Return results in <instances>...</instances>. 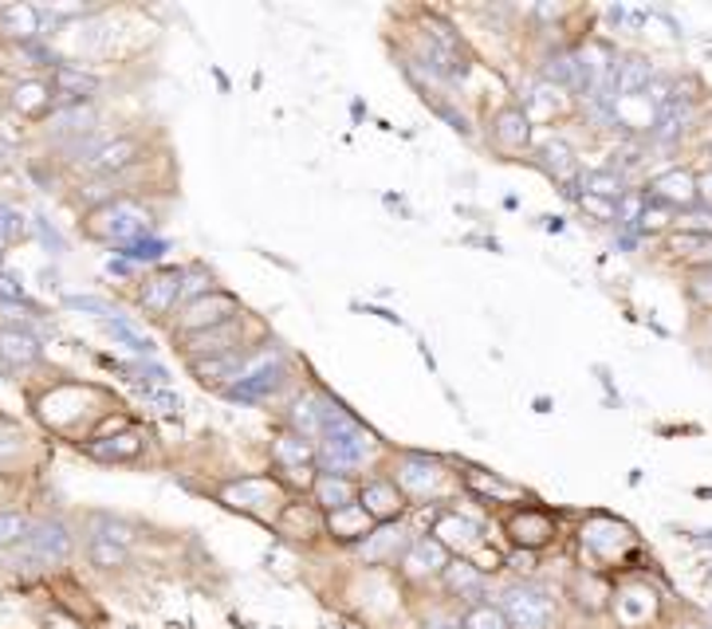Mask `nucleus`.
<instances>
[{
  "label": "nucleus",
  "mask_w": 712,
  "mask_h": 629,
  "mask_svg": "<svg viewBox=\"0 0 712 629\" xmlns=\"http://www.w3.org/2000/svg\"><path fill=\"white\" fill-rule=\"evenodd\" d=\"M213 291V276H209L205 268H189V272H182V303H193V300H201V295H209Z\"/></svg>",
  "instance_id": "nucleus-31"
},
{
  "label": "nucleus",
  "mask_w": 712,
  "mask_h": 629,
  "mask_svg": "<svg viewBox=\"0 0 712 629\" xmlns=\"http://www.w3.org/2000/svg\"><path fill=\"white\" fill-rule=\"evenodd\" d=\"M52 126L60 130V135H83V130H91V111H83V103L67 106V111L55 114Z\"/></svg>",
  "instance_id": "nucleus-33"
},
{
  "label": "nucleus",
  "mask_w": 712,
  "mask_h": 629,
  "mask_svg": "<svg viewBox=\"0 0 712 629\" xmlns=\"http://www.w3.org/2000/svg\"><path fill=\"white\" fill-rule=\"evenodd\" d=\"M437 543H441L445 551L449 548H480V527L473 524V519H461V516H445L441 524H437Z\"/></svg>",
  "instance_id": "nucleus-20"
},
{
  "label": "nucleus",
  "mask_w": 712,
  "mask_h": 629,
  "mask_svg": "<svg viewBox=\"0 0 712 629\" xmlns=\"http://www.w3.org/2000/svg\"><path fill=\"white\" fill-rule=\"evenodd\" d=\"M354 495H359V488H354L347 476H320V480H315V504L327 507V512L351 507Z\"/></svg>",
  "instance_id": "nucleus-19"
},
{
  "label": "nucleus",
  "mask_w": 712,
  "mask_h": 629,
  "mask_svg": "<svg viewBox=\"0 0 712 629\" xmlns=\"http://www.w3.org/2000/svg\"><path fill=\"white\" fill-rule=\"evenodd\" d=\"M36 228H40V237H43V244H48V248H55V252H63V248H67V244H63L60 232H55V228L48 225V221H43V217L36 221Z\"/></svg>",
  "instance_id": "nucleus-44"
},
{
  "label": "nucleus",
  "mask_w": 712,
  "mask_h": 629,
  "mask_svg": "<svg viewBox=\"0 0 712 629\" xmlns=\"http://www.w3.org/2000/svg\"><path fill=\"white\" fill-rule=\"evenodd\" d=\"M425 629H461V621H453L449 614H434V618L425 621Z\"/></svg>",
  "instance_id": "nucleus-45"
},
{
  "label": "nucleus",
  "mask_w": 712,
  "mask_h": 629,
  "mask_svg": "<svg viewBox=\"0 0 712 629\" xmlns=\"http://www.w3.org/2000/svg\"><path fill=\"white\" fill-rule=\"evenodd\" d=\"M40 342L32 339L28 330H16V327H4L0 330V358L9 362V366H32V362H40Z\"/></svg>",
  "instance_id": "nucleus-17"
},
{
  "label": "nucleus",
  "mask_w": 712,
  "mask_h": 629,
  "mask_svg": "<svg viewBox=\"0 0 712 629\" xmlns=\"http://www.w3.org/2000/svg\"><path fill=\"white\" fill-rule=\"evenodd\" d=\"M697 197H704V201L712 205V174L697 177Z\"/></svg>",
  "instance_id": "nucleus-46"
},
{
  "label": "nucleus",
  "mask_w": 712,
  "mask_h": 629,
  "mask_svg": "<svg viewBox=\"0 0 712 629\" xmlns=\"http://www.w3.org/2000/svg\"><path fill=\"white\" fill-rule=\"evenodd\" d=\"M692 291H697L701 300H709V303H712V268L692 272Z\"/></svg>",
  "instance_id": "nucleus-43"
},
{
  "label": "nucleus",
  "mask_w": 712,
  "mask_h": 629,
  "mask_svg": "<svg viewBox=\"0 0 712 629\" xmlns=\"http://www.w3.org/2000/svg\"><path fill=\"white\" fill-rule=\"evenodd\" d=\"M165 252H170V244L158 237H138V240H130V244H118V256L135 260V264H154V260H162Z\"/></svg>",
  "instance_id": "nucleus-29"
},
{
  "label": "nucleus",
  "mask_w": 712,
  "mask_h": 629,
  "mask_svg": "<svg viewBox=\"0 0 712 629\" xmlns=\"http://www.w3.org/2000/svg\"><path fill=\"white\" fill-rule=\"evenodd\" d=\"M512 531H516L520 543H527V548H539V543H548V539H551V519L548 516H536V512H527L524 519H516V524H512Z\"/></svg>",
  "instance_id": "nucleus-30"
},
{
  "label": "nucleus",
  "mask_w": 712,
  "mask_h": 629,
  "mask_svg": "<svg viewBox=\"0 0 712 629\" xmlns=\"http://www.w3.org/2000/svg\"><path fill=\"white\" fill-rule=\"evenodd\" d=\"M359 495H362L359 507L371 519H394L402 512V492H398V485H390V480H366Z\"/></svg>",
  "instance_id": "nucleus-12"
},
{
  "label": "nucleus",
  "mask_w": 712,
  "mask_h": 629,
  "mask_svg": "<svg viewBox=\"0 0 712 629\" xmlns=\"http://www.w3.org/2000/svg\"><path fill=\"white\" fill-rule=\"evenodd\" d=\"M142 307L150 315H170V311L182 303V272L177 268H162L142 284Z\"/></svg>",
  "instance_id": "nucleus-8"
},
{
  "label": "nucleus",
  "mask_w": 712,
  "mask_h": 629,
  "mask_svg": "<svg viewBox=\"0 0 712 629\" xmlns=\"http://www.w3.org/2000/svg\"><path fill=\"white\" fill-rule=\"evenodd\" d=\"M135 374H142L138 382H146V390H150V386H165V382H170V374H165V366H158V362H150V358L138 362Z\"/></svg>",
  "instance_id": "nucleus-41"
},
{
  "label": "nucleus",
  "mask_w": 712,
  "mask_h": 629,
  "mask_svg": "<svg viewBox=\"0 0 712 629\" xmlns=\"http://www.w3.org/2000/svg\"><path fill=\"white\" fill-rule=\"evenodd\" d=\"M248 354L245 351H228V354H209V358H193V374L197 382L205 386H228L245 370Z\"/></svg>",
  "instance_id": "nucleus-11"
},
{
  "label": "nucleus",
  "mask_w": 712,
  "mask_h": 629,
  "mask_svg": "<svg viewBox=\"0 0 712 629\" xmlns=\"http://www.w3.org/2000/svg\"><path fill=\"white\" fill-rule=\"evenodd\" d=\"M138 154H142V142H138V138H114V142L95 146L91 154L83 158V165H87L91 174L114 177V174H123L126 165H135Z\"/></svg>",
  "instance_id": "nucleus-7"
},
{
  "label": "nucleus",
  "mask_w": 712,
  "mask_h": 629,
  "mask_svg": "<svg viewBox=\"0 0 712 629\" xmlns=\"http://www.w3.org/2000/svg\"><path fill=\"white\" fill-rule=\"evenodd\" d=\"M52 87H55V95H60L63 103L79 106L83 99H91V95L99 91V79L87 75V72H79V67H55Z\"/></svg>",
  "instance_id": "nucleus-15"
},
{
  "label": "nucleus",
  "mask_w": 712,
  "mask_h": 629,
  "mask_svg": "<svg viewBox=\"0 0 712 629\" xmlns=\"http://www.w3.org/2000/svg\"><path fill=\"white\" fill-rule=\"evenodd\" d=\"M146 402L154 405V410H162V413L182 410V398H177L174 390H165V386H150V390H146Z\"/></svg>",
  "instance_id": "nucleus-40"
},
{
  "label": "nucleus",
  "mask_w": 712,
  "mask_h": 629,
  "mask_svg": "<svg viewBox=\"0 0 712 629\" xmlns=\"http://www.w3.org/2000/svg\"><path fill=\"white\" fill-rule=\"evenodd\" d=\"M689 118H692L689 95L673 91L670 99L658 106V118H653V142H673V138L685 130V123H689Z\"/></svg>",
  "instance_id": "nucleus-13"
},
{
  "label": "nucleus",
  "mask_w": 712,
  "mask_h": 629,
  "mask_svg": "<svg viewBox=\"0 0 712 629\" xmlns=\"http://www.w3.org/2000/svg\"><path fill=\"white\" fill-rule=\"evenodd\" d=\"M697 197V177L685 174V169H670L650 181V193H646V205H689Z\"/></svg>",
  "instance_id": "nucleus-10"
},
{
  "label": "nucleus",
  "mask_w": 712,
  "mask_h": 629,
  "mask_svg": "<svg viewBox=\"0 0 712 629\" xmlns=\"http://www.w3.org/2000/svg\"><path fill=\"white\" fill-rule=\"evenodd\" d=\"M284 382V358L279 351H260V354H248L245 370L225 386V398L228 402H264L268 393L279 390Z\"/></svg>",
  "instance_id": "nucleus-1"
},
{
  "label": "nucleus",
  "mask_w": 712,
  "mask_h": 629,
  "mask_svg": "<svg viewBox=\"0 0 712 629\" xmlns=\"http://www.w3.org/2000/svg\"><path fill=\"white\" fill-rule=\"evenodd\" d=\"M0 24H4L12 36H36V32H40V9H28V4H12V9L0 12Z\"/></svg>",
  "instance_id": "nucleus-28"
},
{
  "label": "nucleus",
  "mask_w": 712,
  "mask_h": 629,
  "mask_svg": "<svg viewBox=\"0 0 712 629\" xmlns=\"http://www.w3.org/2000/svg\"><path fill=\"white\" fill-rule=\"evenodd\" d=\"M650 83H653L650 60H641V55H626L622 63H614V87H619V95L650 91Z\"/></svg>",
  "instance_id": "nucleus-18"
},
{
  "label": "nucleus",
  "mask_w": 712,
  "mask_h": 629,
  "mask_svg": "<svg viewBox=\"0 0 712 629\" xmlns=\"http://www.w3.org/2000/svg\"><path fill=\"white\" fill-rule=\"evenodd\" d=\"M548 79L559 83V87H575V60L571 55H555L548 63Z\"/></svg>",
  "instance_id": "nucleus-39"
},
{
  "label": "nucleus",
  "mask_w": 712,
  "mask_h": 629,
  "mask_svg": "<svg viewBox=\"0 0 712 629\" xmlns=\"http://www.w3.org/2000/svg\"><path fill=\"white\" fill-rule=\"evenodd\" d=\"M72 527L63 524V519H40V524L28 527V536H24V551L32 558H40V563H63V558L72 555Z\"/></svg>",
  "instance_id": "nucleus-4"
},
{
  "label": "nucleus",
  "mask_w": 712,
  "mask_h": 629,
  "mask_svg": "<svg viewBox=\"0 0 712 629\" xmlns=\"http://www.w3.org/2000/svg\"><path fill=\"white\" fill-rule=\"evenodd\" d=\"M67 307L72 311H87V315H95V319H114L118 311L111 307L107 300H99V295H67Z\"/></svg>",
  "instance_id": "nucleus-38"
},
{
  "label": "nucleus",
  "mask_w": 712,
  "mask_h": 629,
  "mask_svg": "<svg viewBox=\"0 0 712 629\" xmlns=\"http://www.w3.org/2000/svg\"><path fill=\"white\" fill-rule=\"evenodd\" d=\"M95 221H103V225H95V232L114 240V244H130V240L146 237V228H150V213H142V209L130 205V201H107V205L95 213Z\"/></svg>",
  "instance_id": "nucleus-3"
},
{
  "label": "nucleus",
  "mask_w": 712,
  "mask_h": 629,
  "mask_svg": "<svg viewBox=\"0 0 712 629\" xmlns=\"http://www.w3.org/2000/svg\"><path fill=\"white\" fill-rule=\"evenodd\" d=\"M272 456H276L279 465L288 468H303L315 461V449L308 444V437H279L276 449H272Z\"/></svg>",
  "instance_id": "nucleus-27"
},
{
  "label": "nucleus",
  "mask_w": 712,
  "mask_h": 629,
  "mask_svg": "<svg viewBox=\"0 0 712 629\" xmlns=\"http://www.w3.org/2000/svg\"><path fill=\"white\" fill-rule=\"evenodd\" d=\"M189 351H193V358H209V354L240 351V327H237V319L221 323V327H213V330H197V335H189Z\"/></svg>",
  "instance_id": "nucleus-14"
},
{
  "label": "nucleus",
  "mask_w": 712,
  "mask_h": 629,
  "mask_svg": "<svg viewBox=\"0 0 712 629\" xmlns=\"http://www.w3.org/2000/svg\"><path fill=\"white\" fill-rule=\"evenodd\" d=\"M504 621L508 629H551L555 626V599L544 587L516 582L504 590Z\"/></svg>",
  "instance_id": "nucleus-2"
},
{
  "label": "nucleus",
  "mask_w": 712,
  "mask_h": 629,
  "mask_svg": "<svg viewBox=\"0 0 712 629\" xmlns=\"http://www.w3.org/2000/svg\"><path fill=\"white\" fill-rule=\"evenodd\" d=\"M441 578L453 599H480L485 594V570L473 567V563H449L441 570Z\"/></svg>",
  "instance_id": "nucleus-16"
},
{
  "label": "nucleus",
  "mask_w": 712,
  "mask_h": 629,
  "mask_svg": "<svg viewBox=\"0 0 712 629\" xmlns=\"http://www.w3.org/2000/svg\"><path fill=\"white\" fill-rule=\"evenodd\" d=\"M437 480H441V468H437L434 461H417V456H413V461H405L402 465V485L410 488V492L425 495Z\"/></svg>",
  "instance_id": "nucleus-25"
},
{
  "label": "nucleus",
  "mask_w": 712,
  "mask_h": 629,
  "mask_svg": "<svg viewBox=\"0 0 712 629\" xmlns=\"http://www.w3.org/2000/svg\"><path fill=\"white\" fill-rule=\"evenodd\" d=\"M103 327H107V335H111V339L118 342V347H126V351L142 354V358H150V354H154V339H150V335H142V330H138L135 323H126L123 315L107 319Z\"/></svg>",
  "instance_id": "nucleus-21"
},
{
  "label": "nucleus",
  "mask_w": 712,
  "mask_h": 629,
  "mask_svg": "<svg viewBox=\"0 0 712 629\" xmlns=\"http://www.w3.org/2000/svg\"><path fill=\"white\" fill-rule=\"evenodd\" d=\"M237 315H240V303L233 300V295H225V291H209V295H201V300H193L186 307V315H182V330H186V335L213 330V327H221V323H233Z\"/></svg>",
  "instance_id": "nucleus-5"
},
{
  "label": "nucleus",
  "mask_w": 712,
  "mask_h": 629,
  "mask_svg": "<svg viewBox=\"0 0 712 629\" xmlns=\"http://www.w3.org/2000/svg\"><path fill=\"white\" fill-rule=\"evenodd\" d=\"M496 138L508 146V150H524L527 146V114L524 111H504L496 118Z\"/></svg>",
  "instance_id": "nucleus-24"
},
{
  "label": "nucleus",
  "mask_w": 712,
  "mask_h": 629,
  "mask_svg": "<svg viewBox=\"0 0 712 629\" xmlns=\"http://www.w3.org/2000/svg\"><path fill=\"white\" fill-rule=\"evenodd\" d=\"M9 449H12V441L9 437H0V453H9Z\"/></svg>",
  "instance_id": "nucleus-47"
},
{
  "label": "nucleus",
  "mask_w": 712,
  "mask_h": 629,
  "mask_svg": "<svg viewBox=\"0 0 712 629\" xmlns=\"http://www.w3.org/2000/svg\"><path fill=\"white\" fill-rule=\"evenodd\" d=\"M28 527H32V524L21 516V512H0V551H4V548H16V543H24Z\"/></svg>",
  "instance_id": "nucleus-32"
},
{
  "label": "nucleus",
  "mask_w": 712,
  "mask_h": 629,
  "mask_svg": "<svg viewBox=\"0 0 712 629\" xmlns=\"http://www.w3.org/2000/svg\"><path fill=\"white\" fill-rule=\"evenodd\" d=\"M91 563L103 570L126 567V551L118 543H107V539H91Z\"/></svg>",
  "instance_id": "nucleus-35"
},
{
  "label": "nucleus",
  "mask_w": 712,
  "mask_h": 629,
  "mask_svg": "<svg viewBox=\"0 0 712 629\" xmlns=\"http://www.w3.org/2000/svg\"><path fill=\"white\" fill-rule=\"evenodd\" d=\"M0 303H24V288L16 279L0 276Z\"/></svg>",
  "instance_id": "nucleus-42"
},
{
  "label": "nucleus",
  "mask_w": 712,
  "mask_h": 629,
  "mask_svg": "<svg viewBox=\"0 0 712 629\" xmlns=\"http://www.w3.org/2000/svg\"><path fill=\"white\" fill-rule=\"evenodd\" d=\"M461 629H508V621L496 606H473L461 618Z\"/></svg>",
  "instance_id": "nucleus-34"
},
{
  "label": "nucleus",
  "mask_w": 712,
  "mask_h": 629,
  "mask_svg": "<svg viewBox=\"0 0 712 629\" xmlns=\"http://www.w3.org/2000/svg\"><path fill=\"white\" fill-rule=\"evenodd\" d=\"M583 189H587V197H599V201H610V205H619L622 197H626V181H622V174H614V169L583 174Z\"/></svg>",
  "instance_id": "nucleus-22"
},
{
  "label": "nucleus",
  "mask_w": 712,
  "mask_h": 629,
  "mask_svg": "<svg viewBox=\"0 0 712 629\" xmlns=\"http://www.w3.org/2000/svg\"><path fill=\"white\" fill-rule=\"evenodd\" d=\"M371 524H374V519L366 516L359 504L342 507V512H330V531H335V536H342V539H354V543L371 536Z\"/></svg>",
  "instance_id": "nucleus-23"
},
{
  "label": "nucleus",
  "mask_w": 712,
  "mask_h": 629,
  "mask_svg": "<svg viewBox=\"0 0 712 629\" xmlns=\"http://www.w3.org/2000/svg\"><path fill=\"white\" fill-rule=\"evenodd\" d=\"M24 232H28V221H24L21 209L0 205V240H4V244H12V240H21Z\"/></svg>",
  "instance_id": "nucleus-37"
},
{
  "label": "nucleus",
  "mask_w": 712,
  "mask_h": 629,
  "mask_svg": "<svg viewBox=\"0 0 712 629\" xmlns=\"http://www.w3.org/2000/svg\"><path fill=\"white\" fill-rule=\"evenodd\" d=\"M410 548V536H405L402 527H378V531H371L366 539H359V558H366L371 567H378V563H398L402 558V551Z\"/></svg>",
  "instance_id": "nucleus-9"
},
{
  "label": "nucleus",
  "mask_w": 712,
  "mask_h": 629,
  "mask_svg": "<svg viewBox=\"0 0 712 629\" xmlns=\"http://www.w3.org/2000/svg\"><path fill=\"white\" fill-rule=\"evenodd\" d=\"M402 575L413 578V582H425V578H437L445 567H449V551L437 543L434 536L410 539V548L402 551Z\"/></svg>",
  "instance_id": "nucleus-6"
},
{
  "label": "nucleus",
  "mask_w": 712,
  "mask_h": 629,
  "mask_svg": "<svg viewBox=\"0 0 712 629\" xmlns=\"http://www.w3.org/2000/svg\"><path fill=\"white\" fill-rule=\"evenodd\" d=\"M539 158H544V169H551L555 177H567V169H571V146L567 142H548L544 150H539Z\"/></svg>",
  "instance_id": "nucleus-36"
},
{
  "label": "nucleus",
  "mask_w": 712,
  "mask_h": 629,
  "mask_svg": "<svg viewBox=\"0 0 712 629\" xmlns=\"http://www.w3.org/2000/svg\"><path fill=\"white\" fill-rule=\"evenodd\" d=\"M291 422L303 437H323V398H300L291 405Z\"/></svg>",
  "instance_id": "nucleus-26"
}]
</instances>
